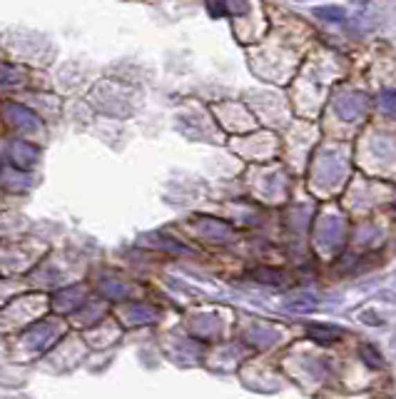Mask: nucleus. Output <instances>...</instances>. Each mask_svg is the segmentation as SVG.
I'll list each match as a JSON object with an SVG mask.
<instances>
[{
	"label": "nucleus",
	"mask_w": 396,
	"mask_h": 399,
	"mask_svg": "<svg viewBox=\"0 0 396 399\" xmlns=\"http://www.w3.org/2000/svg\"><path fill=\"white\" fill-rule=\"evenodd\" d=\"M307 335H309V339L316 344H334L344 337V332H341L339 327H332V324H309V327H307Z\"/></svg>",
	"instance_id": "nucleus-1"
},
{
	"label": "nucleus",
	"mask_w": 396,
	"mask_h": 399,
	"mask_svg": "<svg viewBox=\"0 0 396 399\" xmlns=\"http://www.w3.org/2000/svg\"><path fill=\"white\" fill-rule=\"evenodd\" d=\"M6 115H12V125L20 127V130H37V127H40V120H37L30 110H25V107L20 105H8Z\"/></svg>",
	"instance_id": "nucleus-2"
},
{
	"label": "nucleus",
	"mask_w": 396,
	"mask_h": 399,
	"mask_svg": "<svg viewBox=\"0 0 396 399\" xmlns=\"http://www.w3.org/2000/svg\"><path fill=\"white\" fill-rule=\"evenodd\" d=\"M12 155H15V160H18L20 165L28 168V165H33V162L37 160V150L28 143H18L15 148H12Z\"/></svg>",
	"instance_id": "nucleus-3"
},
{
	"label": "nucleus",
	"mask_w": 396,
	"mask_h": 399,
	"mask_svg": "<svg viewBox=\"0 0 396 399\" xmlns=\"http://www.w3.org/2000/svg\"><path fill=\"white\" fill-rule=\"evenodd\" d=\"M359 357H361V362H366V367H372V369H379L381 364H384V357H381V352H377L372 344H361V347H359Z\"/></svg>",
	"instance_id": "nucleus-4"
},
{
	"label": "nucleus",
	"mask_w": 396,
	"mask_h": 399,
	"mask_svg": "<svg viewBox=\"0 0 396 399\" xmlns=\"http://www.w3.org/2000/svg\"><path fill=\"white\" fill-rule=\"evenodd\" d=\"M316 18L327 20V23H341V20L347 18V12L341 10V8H334V6H324V8H316L314 10Z\"/></svg>",
	"instance_id": "nucleus-5"
},
{
	"label": "nucleus",
	"mask_w": 396,
	"mask_h": 399,
	"mask_svg": "<svg viewBox=\"0 0 396 399\" xmlns=\"http://www.w3.org/2000/svg\"><path fill=\"white\" fill-rule=\"evenodd\" d=\"M381 110H384L386 115H391V118H396V93L394 90H386V93L381 95Z\"/></svg>",
	"instance_id": "nucleus-6"
},
{
	"label": "nucleus",
	"mask_w": 396,
	"mask_h": 399,
	"mask_svg": "<svg viewBox=\"0 0 396 399\" xmlns=\"http://www.w3.org/2000/svg\"><path fill=\"white\" fill-rule=\"evenodd\" d=\"M357 3H364V0H357Z\"/></svg>",
	"instance_id": "nucleus-7"
}]
</instances>
